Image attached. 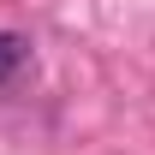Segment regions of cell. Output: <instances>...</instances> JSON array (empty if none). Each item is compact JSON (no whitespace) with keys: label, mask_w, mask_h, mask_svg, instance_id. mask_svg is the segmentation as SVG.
Segmentation results:
<instances>
[{"label":"cell","mask_w":155,"mask_h":155,"mask_svg":"<svg viewBox=\"0 0 155 155\" xmlns=\"http://www.w3.org/2000/svg\"><path fill=\"white\" fill-rule=\"evenodd\" d=\"M24 60H30V42H24L18 30H0V84H12V78L24 72Z\"/></svg>","instance_id":"1"}]
</instances>
